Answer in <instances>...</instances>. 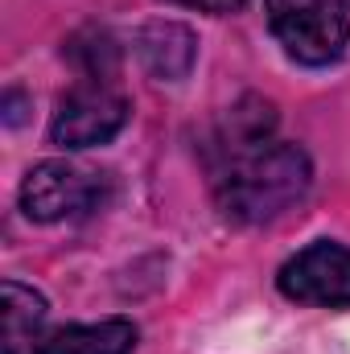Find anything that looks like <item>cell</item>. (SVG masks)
<instances>
[{"instance_id":"6da1fadb","label":"cell","mask_w":350,"mask_h":354,"mask_svg":"<svg viewBox=\"0 0 350 354\" xmlns=\"http://www.w3.org/2000/svg\"><path fill=\"white\" fill-rule=\"evenodd\" d=\"M309 181H313V165L305 149L268 140L260 149L243 153L239 161L223 165L214 177V189L231 223L256 227V223L280 218L288 206H297L309 194Z\"/></svg>"},{"instance_id":"7a4b0ae2","label":"cell","mask_w":350,"mask_h":354,"mask_svg":"<svg viewBox=\"0 0 350 354\" xmlns=\"http://www.w3.org/2000/svg\"><path fill=\"white\" fill-rule=\"evenodd\" d=\"M268 29L301 66H330L350 41L347 0H264Z\"/></svg>"},{"instance_id":"3957f363","label":"cell","mask_w":350,"mask_h":354,"mask_svg":"<svg viewBox=\"0 0 350 354\" xmlns=\"http://www.w3.org/2000/svg\"><path fill=\"white\" fill-rule=\"evenodd\" d=\"M107 177L75 161H42L21 185V210L33 223H62L99 206Z\"/></svg>"},{"instance_id":"277c9868","label":"cell","mask_w":350,"mask_h":354,"mask_svg":"<svg viewBox=\"0 0 350 354\" xmlns=\"http://www.w3.org/2000/svg\"><path fill=\"white\" fill-rule=\"evenodd\" d=\"M132 115V103L111 87V83H95L83 79L71 95H62L50 136L58 149H95L107 145Z\"/></svg>"},{"instance_id":"5b68a950","label":"cell","mask_w":350,"mask_h":354,"mask_svg":"<svg viewBox=\"0 0 350 354\" xmlns=\"http://www.w3.org/2000/svg\"><path fill=\"white\" fill-rule=\"evenodd\" d=\"M280 292L288 301L301 305H350V248L342 243H309L305 252H297L276 276Z\"/></svg>"},{"instance_id":"8992f818","label":"cell","mask_w":350,"mask_h":354,"mask_svg":"<svg viewBox=\"0 0 350 354\" xmlns=\"http://www.w3.org/2000/svg\"><path fill=\"white\" fill-rule=\"evenodd\" d=\"M276 132V107L260 99V95H248L239 99L235 107H227V115L219 120V132L210 140V161H214V174L231 161H239L243 153L260 149L272 140Z\"/></svg>"},{"instance_id":"52a82bcc","label":"cell","mask_w":350,"mask_h":354,"mask_svg":"<svg viewBox=\"0 0 350 354\" xmlns=\"http://www.w3.org/2000/svg\"><path fill=\"white\" fill-rule=\"evenodd\" d=\"M136 58L153 79L177 83L190 75V66L198 58V37L177 21H153L136 33Z\"/></svg>"},{"instance_id":"ba28073f","label":"cell","mask_w":350,"mask_h":354,"mask_svg":"<svg viewBox=\"0 0 350 354\" xmlns=\"http://www.w3.org/2000/svg\"><path fill=\"white\" fill-rule=\"evenodd\" d=\"M136 326L124 317L87 322V326H62L33 342V354H132Z\"/></svg>"},{"instance_id":"9c48e42d","label":"cell","mask_w":350,"mask_h":354,"mask_svg":"<svg viewBox=\"0 0 350 354\" xmlns=\"http://www.w3.org/2000/svg\"><path fill=\"white\" fill-rule=\"evenodd\" d=\"M0 322H4L0 354H21L25 346L37 342V330L46 322V297L21 280H4L0 284Z\"/></svg>"},{"instance_id":"30bf717a","label":"cell","mask_w":350,"mask_h":354,"mask_svg":"<svg viewBox=\"0 0 350 354\" xmlns=\"http://www.w3.org/2000/svg\"><path fill=\"white\" fill-rule=\"evenodd\" d=\"M71 58L79 62L83 79H95V83H111V75H116V66H120L116 46H111V37H107L103 29H91L83 37H75V41H71Z\"/></svg>"},{"instance_id":"8fae6325","label":"cell","mask_w":350,"mask_h":354,"mask_svg":"<svg viewBox=\"0 0 350 354\" xmlns=\"http://www.w3.org/2000/svg\"><path fill=\"white\" fill-rule=\"evenodd\" d=\"M169 4H185V8H198V12H235L248 0H169Z\"/></svg>"}]
</instances>
